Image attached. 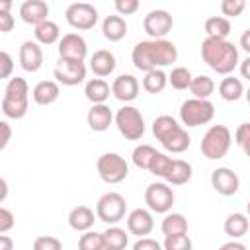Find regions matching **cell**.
Here are the masks:
<instances>
[{
	"mask_svg": "<svg viewBox=\"0 0 250 250\" xmlns=\"http://www.w3.org/2000/svg\"><path fill=\"white\" fill-rule=\"evenodd\" d=\"M219 250H246V246H244L240 240H229V242L221 244Z\"/></svg>",
	"mask_w": 250,
	"mask_h": 250,
	"instance_id": "obj_49",
	"label": "cell"
},
{
	"mask_svg": "<svg viewBox=\"0 0 250 250\" xmlns=\"http://www.w3.org/2000/svg\"><path fill=\"white\" fill-rule=\"evenodd\" d=\"M14 74V59L8 51H0V80L12 78Z\"/></svg>",
	"mask_w": 250,
	"mask_h": 250,
	"instance_id": "obj_43",
	"label": "cell"
},
{
	"mask_svg": "<svg viewBox=\"0 0 250 250\" xmlns=\"http://www.w3.org/2000/svg\"><path fill=\"white\" fill-rule=\"evenodd\" d=\"M191 82V72L186 66H174L172 72L168 74V84L174 90H188Z\"/></svg>",
	"mask_w": 250,
	"mask_h": 250,
	"instance_id": "obj_36",
	"label": "cell"
},
{
	"mask_svg": "<svg viewBox=\"0 0 250 250\" xmlns=\"http://www.w3.org/2000/svg\"><path fill=\"white\" fill-rule=\"evenodd\" d=\"M174 25L168 10H150L143 20V29L150 39H164Z\"/></svg>",
	"mask_w": 250,
	"mask_h": 250,
	"instance_id": "obj_12",
	"label": "cell"
},
{
	"mask_svg": "<svg viewBox=\"0 0 250 250\" xmlns=\"http://www.w3.org/2000/svg\"><path fill=\"white\" fill-rule=\"evenodd\" d=\"M0 109L8 119H21L29 109V84L21 76H12L6 84Z\"/></svg>",
	"mask_w": 250,
	"mask_h": 250,
	"instance_id": "obj_4",
	"label": "cell"
},
{
	"mask_svg": "<svg viewBox=\"0 0 250 250\" xmlns=\"http://www.w3.org/2000/svg\"><path fill=\"white\" fill-rule=\"evenodd\" d=\"M145 203L150 213H170L174 205V191L166 182H152L145 189Z\"/></svg>",
	"mask_w": 250,
	"mask_h": 250,
	"instance_id": "obj_10",
	"label": "cell"
},
{
	"mask_svg": "<svg viewBox=\"0 0 250 250\" xmlns=\"http://www.w3.org/2000/svg\"><path fill=\"white\" fill-rule=\"evenodd\" d=\"M131 250H162V244L150 236H143L131 246Z\"/></svg>",
	"mask_w": 250,
	"mask_h": 250,
	"instance_id": "obj_46",
	"label": "cell"
},
{
	"mask_svg": "<svg viewBox=\"0 0 250 250\" xmlns=\"http://www.w3.org/2000/svg\"><path fill=\"white\" fill-rule=\"evenodd\" d=\"M117 66L115 55L107 49H98L94 51V55L90 57V70L98 76V78H105L109 76Z\"/></svg>",
	"mask_w": 250,
	"mask_h": 250,
	"instance_id": "obj_21",
	"label": "cell"
},
{
	"mask_svg": "<svg viewBox=\"0 0 250 250\" xmlns=\"http://www.w3.org/2000/svg\"><path fill=\"white\" fill-rule=\"evenodd\" d=\"M111 90H109V84L104 80V78H90L84 86V96L86 100L94 105V104H105V100L109 98Z\"/></svg>",
	"mask_w": 250,
	"mask_h": 250,
	"instance_id": "obj_27",
	"label": "cell"
},
{
	"mask_svg": "<svg viewBox=\"0 0 250 250\" xmlns=\"http://www.w3.org/2000/svg\"><path fill=\"white\" fill-rule=\"evenodd\" d=\"M86 121L88 127L96 133H104L109 129V125L113 123V111L109 109V105L105 104H94L88 113H86Z\"/></svg>",
	"mask_w": 250,
	"mask_h": 250,
	"instance_id": "obj_19",
	"label": "cell"
},
{
	"mask_svg": "<svg viewBox=\"0 0 250 250\" xmlns=\"http://www.w3.org/2000/svg\"><path fill=\"white\" fill-rule=\"evenodd\" d=\"M33 250H62V242L57 236L43 234L33 240Z\"/></svg>",
	"mask_w": 250,
	"mask_h": 250,
	"instance_id": "obj_41",
	"label": "cell"
},
{
	"mask_svg": "<svg viewBox=\"0 0 250 250\" xmlns=\"http://www.w3.org/2000/svg\"><path fill=\"white\" fill-rule=\"evenodd\" d=\"M166 86H168V74L162 68L145 72V78H143V90L145 92H148V94H160Z\"/></svg>",
	"mask_w": 250,
	"mask_h": 250,
	"instance_id": "obj_33",
	"label": "cell"
},
{
	"mask_svg": "<svg viewBox=\"0 0 250 250\" xmlns=\"http://www.w3.org/2000/svg\"><path fill=\"white\" fill-rule=\"evenodd\" d=\"M152 135L156 137V141L174 154H180L184 150L189 148L191 145V137L189 133L172 117V115H158L152 121Z\"/></svg>",
	"mask_w": 250,
	"mask_h": 250,
	"instance_id": "obj_3",
	"label": "cell"
},
{
	"mask_svg": "<svg viewBox=\"0 0 250 250\" xmlns=\"http://www.w3.org/2000/svg\"><path fill=\"white\" fill-rule=\"evenodd\" d=\"M109 90L119 102H125V105H127L129 102H133L139 96L141 84L133 74H119L117 78H113Z\"/></svg>",
	"mask_w": 250,
	"mask_h": 250,
	"instance_id": "obj_18",
	"label": "cell"
},
{
	"mask_svg": "<svg viewBox=\"0 0 250 250\" xmlns=\"http://www.w3.org/2000/svg\"><path fill=\"white\" fill-rule=\"evenodd\" d=\"M189 92H191L193 98H197V100H209V96L215 92V82H213V78L207 76V74L191 76Z\"/></svg>",
	"mask_w": 250,
	"mask_h": 250,
	"instance_id": "obj_34",
	"label": "cell"
},
{
	"mask_svg": "<svg viewBox=\"0 0 250 250\" xmlns=\"http://www.w3.org/2000/svg\"><path fill=\"white\" fill-rule=\"evenodd\" d=\"M10 139H12V127L8 121L0 119V150H4L8 146Z\"/></svg>",
	"mask_w": 250,
	"mask_h": 250,
	"instance_id": "obj_47",
	"label": "cell"
},
{
	"mask_svg": "<svg viewBox=\"0 0 250 250\" xmlns=\"http://www.w3.org/2000/svg\"><path fill=\"white\" fill-rule=\"evenodd\" d=\"M0 250H14V240L8 234H0Z\"/></svg>",
	"mask_w": 250,
	"mask_h": 250,
	"instance_id": "obj_51",
	"label": "cell"
},
{
	"mask_svg": "<svg viewBox=\"0 0 250 250\" xmlns=\"http://www.w3.org/2000/svg\"><path fill=\"white\" fill-rule=\"evenodd\" d=\"M96 170L105 184H119L129 176V164L117 152H104L96 162Z\"/></svg>",
	"mask_w": 250,
	"mask_h": 250,
	"instance_id": "obj_9",
	"label": "cell"
},
{
	"mask_svg": "<svg viewBox=\"0 0 250 250\" xmlns=\"http://www.w3.org/2000/svg\"><path fill=\"white\" fill-rule=\"evenodd\" d=\"M113 6H115V12H117V16H131V14H135L137 10H139V0H115L113 2Z\"/></svg>",
	"mask_w": 250,
	"mask_h": 250,
	"instance_id": "obj_44",
	"label": "cell"
},
{
	"mask_svg": "<svg viewBox=\"0 0 250 250\" xmlns=\"http://www.w3.org/2000/svg\"><path fill=\"white\" fill-rule=\"evenodd\" d=\"M203 29L211 39H227L230 33V21L229 18H223V16H211L205 20Z\"/></svg>",
	"mask_w": 250,
	"mask_h": 250,
	"instance_id": "obj_31",
	"label": "cell"
},
{
	"mask_svg": "<svg viewBox=\"0 0 250 250\" xmlns=\"http://www.w3.org/2000/svg\"><path fill=\"white\" fill-rule=\"evenodd\" d=\"M117 131L127 141H139L145 135V117L135 105H123L113 115Z\"/></svg>",
	"mask_w": 250,
	"mask_h": 250,
	"instance_id": "obj_6",
	"label": "cell"
},
{
	"mask_svg": "<svg viewBox=\"0 0 250 250\" xmlns=\"http://www.w3.org/2000/svg\"><path fill=\"white\" fill-rule=\"evenodd\" d=\"M248 217L244 215V213H230L227 219H225V225H223V229H225V234L227 236H230L232 240H238V238H242L246 232H248Z\"/></svg>",
	"mask_w": 250,
	"mask_h": 250,
	"instance_id": "obj_30",
	"label": "cell"
},
{
	"mask_svg": "<svg viewBox=\"0 0 250 250\" xmlns=\"http://www.w3.org/2000/svg\"><path fill=\"white\" fill-rule=\"evenodd\" d=\"M211 186L217 193L229 197L240 189V178L234 170H230L227 166H219L211 172Z\"/></svg>",
	"mask_w": 250,
	"mask_h": 250,
	"instance_id": "obj_15",
	"label": "cell"
},
{
	"mask_svg": "<svg viewBox=\"0 0 250 250\" xmlns=\"http://www.w3.org/2000/svg\"><path fill=\"white\" fill-rule=\"evenodd\" d=\"M232 143V133L227 125H211L201 139V152L209 160H221L227 156Z\"/></svg>",
	"mask_w": 250,
	"mask_h": 250,
	"instance_id": "obj_5",
	"label": "cell"
},
{
	"mask_svg": "<svg viewBox=\"0 0 250 250\" xmlns=\"http://www.w3.org/2000/svg\"><path fill=\"white\" fill-rule=\"evenodd\" d=\"M154 154H156V148H154V146H150V145H139V146L133 148L131 160H133V164H135L137 168L148 170V166H150Z\"/></svg>",
	"mask_w": 250,
	"mask_h": 250,
	"instance_id": "obj_35",
	"label": "cell"
},
{
	"mask_svg": "<svg viewBox=\"0 0 250 250\" xmlns=\"http://www.w3.org/2000/svg\"><path fill=\"white\" fill-rule=\"evenodd\" d=\"M12 0H0V14L2 12H12Z\"/></svg>",
	"mask_w": 250,
	"mask_h": 250,
	"instance_id": "obj_54",
	"label": "cell"
},
{
	"mask_svg": "<svg viewBox=\"0 0 250 250\" xmlns=\"http://www.w3.org/2000/svg\"><path fill=\"white\" fill-rule=\"evenodd\" d=\"M78 250H104V238L102 232L86 230L78 238Z\"/></svg>",
	"mask_w": 250,
	"mask_h": 250,
	"instance_id": "obj_39",
	"label": "cell"
},
{
	"mask_svg": "<svg viewBox=\"0 0 250 250\" xmlns=\"http://www.w3.org/2000/svg\"><path fill=\"white\" fill-rule=\"evenodd\" d=\"M234 143L242 148V152L244 154H248L250 152V123H240L238 127H236V131H234Z\"/></svg>",
	"mask_w": 250,
	"mask_h": 250,
	"instance_id": "obj_40",
	"label": "cell"
},
{
	"mask_svg": "<svg viewBox=\"0 0 250 250\" xmlns=\"http://www.w3.org/2000/svg\"><path fill=\"white\" fill-rule=\"evenodd\" d=\"M238 64H240V74H242V78H250V57L238 61Z\"/></svg>",
	"mask_w": 250,
	"mask_h": 250,
	"instance_id": "obj_50",
	"label": "cell"
},
{
	"mask_svg": "<svg viewBox=\"0 0 250 250\" xmlns=\"http://www.w3.org/2000/svg\"><path fill=\"white\" fill-rule=\"evenodd\" d=\"M104 238V250H125L129 244V232L117 225L107 227L102 232Z\"/></svg>",
	"mask_w": 250,
	"mask_h": 250,
	"instance_id": "obj_25",
	"label": "cell"
},
{
	"mask_svg": "<svg viewBox=\"0 0 250 250\" xmlns=\"http://www.w3.org/2000/svg\"><path fill=\"white\" fill-rule=\"evenodd\" d=\"M127 213V201L121 193L117 191H107L104 193L98 203H96V219L104 221L105 225H117L119 221L125 219Z\"/></svg>",
	"mask_w": 250,
	"mask_h": 250,
	"instance_id": "obj_8",
	"label": "cell"
},
{
	"mask_svg": "<svg viewBox=\"0 0 250 250\" xmlns=\"http://www.w3.org/2000/svg\"><path fill=\"white\" fill-rule=\"evenodd\" d=\"M170 164H172V158L168 154L156 150V154H154V158H152V162L148 166V172L154 174L156 178H162L164 180L166 174H168V170H170Z\"/></svg>",
	"mask_w": 250,
	"mask_h": 250,
	"instance_id": "obj_38",
	"label": "cell"
},
{
	"mask_svg": "<svg viewBox=\"0 0 250 250\" xmlns=\"http://www.w3.org/2000/svg\"><path fill=\"white\" fill-rule=\"evenodd\" d=\"M215 117V105L209 100L189 98L180 105V121L186 127H199Z\"/></svg>",
	"mask_w": 250,
	"mask_h": 250,
	"instance_id": "obj_7",
	"label": "cell"
},
{
	"mask_svg": "<svg viewBox=\"0 0 250 250\" xmlns=\"http://www.w3.org/2000/svg\"><path fill=\"white\" fill-rule=\"evenodd\" d=\"M16 25V20L12 16V12H2L0 14V33H10Z\"/></svg>",
	"mask_w": 250,
	"mask_h": 250,
	"instance_id": "obj_48",
	"label": "cell"
},
{
	"mask_svg": "<svg viewBox=\"0 0 250 250\" xmlns=\"http://www.w3.org/2000/svg\"><path fill=\"white\" fill-rule=\"evenodd\" d=\"M33 35H35V43L53 45V43H59V39H61V27L53 20H45L39 25H35Z\"/></svg>",
	"mask_w": 250,
	"mask_h": 250,
	"instance_id": "obj_28",
	"label": "cell"
},
{
	"mask_svg": "<svg viewBox=\"0 0 250 250\" xmlns=\"http://www.w3.org/2000/svg\"><path fill=\"white\" fill-rule=\"evenodd\" d=\"M240 47H242V51H250V29H246L244 33H242V37H240Z\"/></svg>",
	"mask_w": 250,
	"mask_h": 250,
	"instance_id": "obj_52",
	"label": "cell"
},
{
	"mask_svg": "<svg viewBox=\"0 0 250 250\" xmlns=\"http://www.w3.org/2000/svg\"><path fill=\"white\" fill-rule=\"evenodd\" d=\"M191 164L182 160V158H172V164H170V170L164 178V182L168 186H184L191 180Z\"/></svg>",
	"mask_w": 250,
	"mask_h": 250,
	"instance_id": "obj_24",
	"label": "cell"
},
{
	"mask_svg": "<svg viewBox=\"0 0 250 250\" xmlns=\"http://www.w3.org/2000/svg\"><path fill=\"white\" fill-rule=\"evenodd\" d=\"M14 225H16L14 213L10 209H6V207H0V234L10 232L14 229Z\"/></svg>",
	"mask_w": 250,
	"mask_h": 250,
	"instance_id": "obj_45",
	"label": "cell"
},
{
	"mask_svg": "<svg viewBox=\"0 0 250 250\" xmlns=\"http://www.w3.org/2000/svg\"><path fill=\"white\" fill-rule=\"evenodd\" d=\"M191 248H193V242L188 236V232L164 236V242H162V250H191Z\"/></svg>",
	"mask_w": 250,
	"mask_h": 250,
	"instance_id": "obj_37",
	"label": "cell"
},
{
	"mask_svg": "<svg viewBox=\"0 0 250 250\" xmlns=\"http://www.w3.org/2000/svg\"><path fill=\"white\" fill-rule=\"evenodd\" d=\"M242 94H244V84L240 78L229 74L219 82V96L225 102H238L242 98Z\"/></svg>",
	"mask_w": 250,
	"mask_h": 250,
	"instance_id": "obj_29",
	"label": "cell"
},
{
	"mask_svg": "<svg viewBox=\"0 0 250 250\" xmlns=\"http://www.w3.org/2000/svg\"><path fill=\"white\" fill-rule=\"evenodd\" d=\"M152 229H154V219H152V213L148 209L137 207L127 215V232L129 234L143 238V236L150 234Z\"/></svg>",
	"mask_w": 250,
	"mask_h": 250,
	"instance_id": "obj_17",
	"label": "cell"
},
{
	"mask_svg": "<svg viewBox=\"0 0 250 250\" xmlns=\"http://www.w3.org/2000/svg\"><path fill=\"white\" fill-rule=\"evenodd\" d=\"M20 16L29 25H39L41 21L49 20V4L43 0H25L20 6Z\"/></svg>",
	"mask_w": 250,
	"mask_h": 250,
	"instance_id": "obj_20",
	"label": "cell"
},
{
	"mask_svg": "<svg viewBox=\"0 0 250 250\" xmlns=\"http://www.w3.org/2000/svg\"><path fill=\"white\" fill-rule=\"evenodd\" d=\"M18 59H20V66L25 72H37L43 66V49L39 43L27 39L20 45Z\"/></svg>",
	"mask_w": 250,
	"mask_h": 250,
	"instance_id": "obj_16",
	"label": "cell"
},
{
	"mask_svg": "<svg viewBox=\"0 0 250 250\" xmlns=\"http://www.w3.org/2000/svg\"><path fill=\"white\" fill-rule=\"evenodd\" d=\"M88 55V45L80 33H66L59 39V59L84 62Z\"/></svg>",
	"mask_w": 250,
	"mask_h": 250,
	"instance_id": "obj_13",
	"label": "cell"
},
{
	"mask_svg": "<svg viewBox=\"0 0 250 250\" xmlns=\"http://www.w3.org/2000/svg\"><path fill=\"white\" fill-rule=\"evenodd\" d=\"M64 18L70 27L78 31H86L98 23V8L90 2H72L64 10Z\"/></svg>",
	"mask_w": 250,
	"mask_h": 250,
	"instance_id": "obj_11",
	"label": "cell"
},
{
	"mask_svg": "<svg viewBox=\"0 0 250 250\" xmlns=\"http://www.w3.org/2000/svg\"><path fill=\"white\" fill-rule=\"evenodd\" d=\"M55 82L62 86H78L86 78V64L84 62H74V61H62L59 59L57 66L53 68Z\"/></svg>",
	"mask_w": 250,
	"mask_h": 250,
	"instance_id": "obj_14",
	"label": "cell"
},
{
	"mask_svg": "<svg viewBox=\"0 0 250 250\" xmlns=\"http://www.w3.org/2000/svg\"><path fill=\"white\" fill-rule=\"evenodd\" d=\"M59 96H61V86L55 80H41L31 90V98L37 105H51L59 100Z\"/></svg>",
	"mask_w": 250,
	"mask_h": 250,
	"instance_id": "obj_23",
	"label": "cell"
},
{
	"mask_svg": "<svg viewBox=\"0 0 250 250\" xmlns=\"http://www.w3.org/2000/svg\"><path fill=\"white\" fill-rule=\"evenodd\" d=\"M102 33L107 41H121L125 35H127V21L125 18L121 16H107L104 21H102Z\"/></svg>",
	"mask_w": 250,
	"mask_h": 250,
	"instance_id": "obj_26",
	"label": "cell"
},
{
	"mask_svg": "<svg viewBox=\"0 0 250 250\" xmlns=\"http://www.w3.org/2000/svg\"><path fill=\"white\" fill-rule=\"evenodd\" d=\"M8 197V182L4 178H0V203Z\"/></svg>",
	"mask_w": 250,
	"mask_h": 250,
	"instance_id": "obj_53",
	"label": "cell"
},
{
	"mask_svg": "<svg viewBox=\"0 0 250 250\" xmlns=\"http://www.w3.org/2000/svg\"><path fill=\"white\" fill-rule=\"evenodd\" d=\"M160 230L164 236L184 234V232H188V219L182 213H166L160 223Z\"/></svg>",
	"mask_w": 250,
	"mask_h": 250,
	"instance_id": "obj_32",
	"label": "cell"
},
{
	"mask_svg": "<svg viewBox=\"0 0 250 250\" xmlns=\"http://www.w3.org/2000/svg\"><path fill=\"white\" fill-rule=\"evenodd\" d=\"M201 59L217 74L229 76L238 66V49L229 39L205 37L201 43Z\"/></svg>",
	"mask_w": 250,
	"mask_h": 250,
	"instance_id": "obj_2",
	"label": "cell"
},
{
	"mask_svg": "<svg viewBox=\"0 0 250 250\" xmlns=\"http://www.w3.org/2000/svg\"><path fill=\"white\" fill-rule=\"evenodd\" d=\"M178 59V47L168 39H146L139 41L131 51V61L137 70L148 72L164 68Z\"/></svg>",
	"mask_w": 250,
	"mask_h": 250,
	"instance_id": "obj_1",
	"label": "cell"
},
{
	"mask_svg": "<svg viewBox=\"0 0 250 250\" xmlns=\"http://www.w3.org/2000/svg\"><path fill=\"white\" fill-rule=\"evenodd\" d=\"M246 8V2L244 0H223L221 2V12H223V18L225 16H230V18H236L244 12Z\"/></svg>",
	"mask_w": 250,
	"mask_h": 250,
	"instance_id": "obj_42",
	"label": "cell"
},
{
	"mask_svg": "<svg viewBox=\"0 0 250 250\" xmlns=\"http://www.w3.org/2000/svg\"><path fill=\"white\" fill-rule=\"evenodd\" d=\"M94 221H96V213L88 205H76L68 213V227L76 232L90 230L94 227Z\"/></svg>",
	"mask_w": 250,
	"mask_h": 250,
	"instance_id": "obj_22",
	"label": "cell"
}]
</instances>
